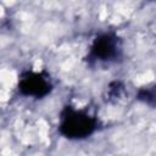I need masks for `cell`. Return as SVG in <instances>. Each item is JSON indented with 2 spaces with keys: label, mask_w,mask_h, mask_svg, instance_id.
Returning a JSON list of instances; mask_svg holds the SVG:
<instances>
[{
  "label": "cell",
  "mask_w": 156,
  "mask_h": 156,
  "mask_svg": "<svg viewBox=\"0 0 156 156\" xmlns=\"http://www.w3.org/2000/svg\"><path fill=\"white\" fill-rule=\"evenodd\" d=\"M58 129L68 139H84L96 129V119L85 111L67 106L61 113Z\"/></svg>",
  "instance_id": "6da1fadb"
},
{
  "label": "cell",
  "mask_w": 156,
  "mask_h": 156,
  "mask_svg": "<svg viewBox=\"0 0 156 156\" xmlns=\"http://www.w3.org/2000/svg\"><path fill=\"white\" fill-rule=\"evenodd\" d=\"M121 45L119 40L113 34H101L91 44L89 58L99 62H107L119 56Z\"/></svg>",
  "instance_id": "7a4b0ae2"
},
{
  "label": "cell",
  "mask_w": 156,
  "mask_h": 156,
  "mask_svg": "<svg viewBox=\"0 0 156 156\" xmlns=\"http://www.w3.org/2000/svg\"><path fill=\"white\" fill-rule=\"evenodd\" d=\"M52 89L48 76L39 72H26L18 82V90L26 96L44 98Z\"/></svg>",
  "instance_id": "3957f363"
}]
</instances>
